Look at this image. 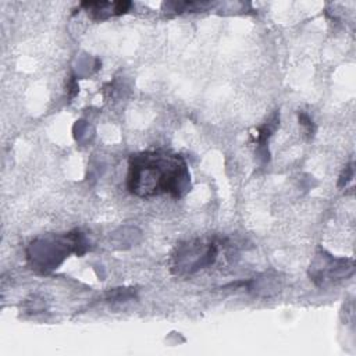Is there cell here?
Masks as SVG:
<instances>
[{
  "instance_id": "cell-1",
  "label": "cell",
  "mask_w": 356,
  "mask_h": 356,
  "mask_svg": "<svg viewBox=\"0 0 356 356\" xmlns=\"http://www.w3.org/2000/svg\"><path fill=\"white\" fill-rule=\"evenodd\" d=\"M189 178L188 164L177 153L153 150L129 157L127 186L138 197L149 199L160 195L182 197L189 189Z\"/></svg>"
}]
</instances>
